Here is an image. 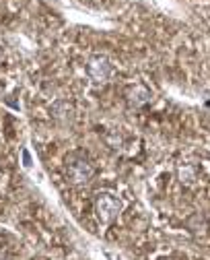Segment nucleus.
<instances>
[{
    "label": "nucleus",
    "instance_id": "nucleus-8",
    "mask_svg": "<svg viewBox=\"0 0 210 260\" xmlns=\"http://www.w3.org/2000/svg\"><path fill=\"white\" fill-rule=\"evenodd\" d=\"M0 260H9V258H0Z\"/></svg>",
    "mask_w": 210,
    "mask_h": 260
},
{
    "label": "nucleus",
    "instance_id": "nucleus-1",
    "mask_svg": "<svg viewBox=\"0 0 210 260\" xmlns=\"http://www.w3.org/2000/svg\"><path fill=\"white\" fill-rule=\"evenodd\" d=\"M122 211V201L114 192H99L95 197V213L101 223H112Z\"/></svg>",
    "mask_w": 210,
    "mask_h": 260
},
{
    "label": "nucleus",
    "instance_id": "nucleus-4",
    "mask_svg": "<svg viewBox=\"0 0 210 260\" xmlns=\"http://www.w3.org/2000/svg\"><path fill=\"white\" fill-rule=\"evenodd\" d=\"M52 114H54V118L60 120V122H70V120L75 118V108H73V104H70V102L60 100V102H56V104L52 106Z\"/></svg>",
    "mask_w": 210,
    "mask_h": 260
},
{
    "label": "nucleus",
    "instance_id": "nucleus-2",
    "mask_svg": "<svg viewBox=\"0 0 210 260\" xmlns=\"http://www.w3.org/2000/svg\"><path fill=\"white\" fill-rule=\"evenodd\" d=\"M93 174H95L93 166L89 164L87 159H83V157L70 159L68 166H66V180L70 184H87L93 178Z\"/></svg>",
    "mask_w": 210,
    "mask_h": 260
},
{
    "label": "nucleus",
    "instance_id": "nucleus-7",
    "mask_svg": "<svg viewBox=\"0 0 210 260\" xmlns=\"http://www.w3.org/2000/svg\"><path fill=\"white\" fill-rule=\"evenodd\" d=\"M0 64H3V52H0Z\"/></svg>",
    "mask_w": 210,
    "mask_h": 260
},
{
    "label": "nucleus",
    "instance_id": "nucleus-5",
    "mask_svg": "<svg viewBox=\"0 0 210 260\" xmlns=\"http://www.w3.org/2000/svg\"><path fill=\"white\" fill-rule=\"evenodd\" d=\"M149 100H151V93H149V89L143 87V85H136V87H132V89L128 91V102H130V106H134V108L147 104Z\"/></svg>",
    "mask_w": 210,
    "mask_h": 260
},
{
    "label": "nucleus",
    "instance_id": "nucleus-6",
    "mask_svg": "<svg viewBox=\"0 0 210 260\" xmlns=\"http://www.w3.org/2000/svg\"><path fill=\"white\" fill-rule=\"evenodd\" d=\"M178 178L184 186H194L198 182V172L194 166H180L178 170Z\"/></svg>",
    "mask_w": 210,
    "mask_h": 260
},
{
    "label": "nucleus",
    "instance_id": "nucleus-3",
    "mask_svg": "<svg viewBox=\"0 0 210 260\" xmlns=\"http://www.w3.org/2000/svg\"><path fill=\"white\" fill-rule=\"evenodd\" d=\"M87 75L95 83H108V79L112 77V62L108 60V56H103V54L91 56L87 60Z\"/></svg>",
    "mask_w": 210,
    "mask_h": 260
}]
</instances>
